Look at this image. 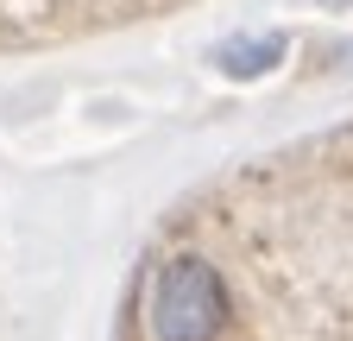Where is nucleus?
<instances>
[{
	"mask_svg": "<svg viewBox=\"0 0 353 341\" xmlns=\"http://www.w3.org/2000/svg\"><path fill=\"white\" fill-rule=\"evenodd\" d=\"M341 7H353V0H341Z\"/></svg>",
	"mask_w": 353,
	"mask_h": 341,
	"instance_id": "3",
	"label": "nucleus"
},
{
	"mask_svg": "<svg viewBox=\"0 0 353 341\" xmlns=\"http://www.w3.org/2000/svg\"><path fill=\"white\" fill-rule=\"evenodd\" d=\"M176 7H190V0H0V57L101 38V32L139 26Z\"/></svg>",
	"mask_w": 353,
	"mask_h": 341,
	"instance_id": "1",
	"label": "nucleus"
},
{
	"mask_svg": "<svg viewBox=\"0 0 353 341\" xmlns=\"http://www.w3.org/2000/svg\"><path fill=\"white\" fill-rule=\"evenodd\" d=\"M284 57V38H246V45H221V70L228 76H259Z\"/></svg>",
	"mask_w": 353,
	"mask_h": 341,
	"instance_id": "2",
	"label": "nucleus"
}]
</instances>
